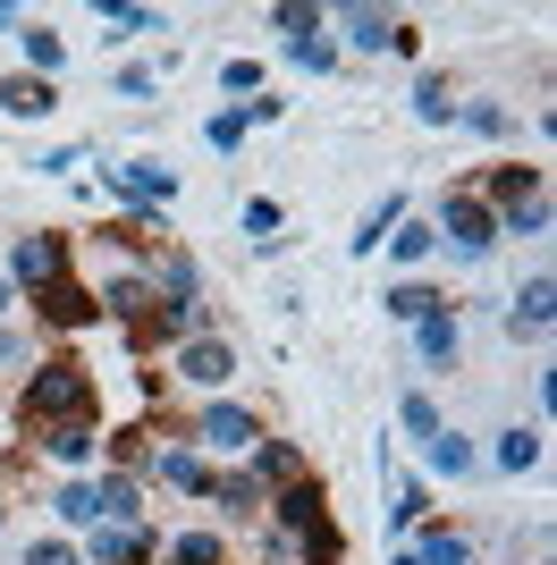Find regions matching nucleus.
<instances>
[{"mask_svg":"<svg viewBox=\"0 0 557 565\" xmlns=\"http://www.w3.org/2000/svg\"><path fill=\"white\" fill-rule=\"evenodd\" d=\"M422 456H431V472H448V481H464V472H473V439H464V430H440Z\"/></svg>","mask_w":557,"mask_h":565,"instance_id":"nucleus-27","label":"nucleus"},{"mask_svg":"<svg viewBox=\"0 0 557 565\" xmlns=\"http://www.w3.org/2000/svg\"><path fill=\"white\" fill-rule=\"evenodd\" d=\"M195 439H203V448H229V456H254L262 423H254V414H245V405H229V397H211L203 414H195Z\"/></svg>","mask_w":557,"mask_h":565,"instance_id":"nucleus-4","label":"nucleus"},{"mask_svg":"<svg viewBox=\"0 0 557 565\" xmlns=\"http://www.w3.org/2000/svg\"><path fill=\"white\" fill-rule=\"evenodd\" d=\"M9 296H18V287H9V279H0V312H9Z\"/></svg>","mask_w":557,"mask_h":565,"instance_id":"nucleus-43","label":"nucleus"},{"mask_svg":"<svg viewBox=\"0 0 557 565\" xmlns=\"http://www.w3.org/2000/svg\"><path fill=\"white\" fill-rule=\"evenodd\" d=\"M245 127H254V118H245V102H237V110H211L203 143H211V152H237V143H245Z\"/></svg>","mask_w":557,"mask_h":565,"instance_id":"nucleus-31","label":"nucleus"},{"mask_svg":"<svg viewBox=\"0 0 557 565\" xmlns=\"http://www.w3.org/2000/svg\"><path fill=\"white\" fill-rule=\"evenodd\" d=\"M414 565H473V548H464V532H448V523H414Z\"/></svg>","mask_w":557,"mask_h":565,"instance_id":"nucleus-18","label":"nucleus"},{"mask_svg":"<svg viewBox=\"0 0 557 565\" xmlns=\"http://www.w3.org/2000/svg\"><path fill=\"white\" fill-rule=\"evenodd\" d=\"M178 380H186V388H229V380H237V347H229V338H186V347H178Z\"/></svg>","mask_w":557,"mask_h":565,"instance_id":"nucleus-5","label":"nucleus"},{"mask_svg":"<svg viewBox=\"0 0 557 565\" xmlns=\"http://www.w3.org/2000/svg\"><path fill=\"white\" fill-rule=\"evenodd\" d=\"M431 228H440V236H448V245H456L464 262H482L490 245L507 236V228H498V212H490L482 194H464V186H456V194H448V203H440V220H431Z\"/></svg>","mask_w":557,"mask_h":565,"instance_id":"nucleus-2","label":"nucleus"},{"mask_svg":"<svg viewBox=\"0 0 557 565\" xmlns=\"http://www.w3.org/2000/svg\"><path fill=\"white\" fill-rule=\"evenodd\" d=\"M254 481H262V490L304 481V448H296V439H254Z\"/></svg>","mask_w":557,"mask_h":565,"instance_id":"nucleus-10","label":"nucleus"},{"mask_svg":"<svg viewBox=\"0 0 557 565\" xmlns=\"http://www.w3.org/2000/svg\"><path fill=\"white\" fill-rule=\"evenodd\" d=\"M0 110H9V118H51V110H60V85H43V76H9V85H0Z\"/></svg>","mask_w":557,"mask_h":565,"instance_id":"nucleus-12","label":"nucleus"},{"mask_svg":"<svg viewBox=\"0 0 557 565\" xmlns=\"http://www.w3.org/2000/svg\"><path fill=\"white\" fill-rule=\"evenodd\" d=\"M34 305H43V321H51V330H93V321H102L93 287H76V279H51L43 296H34Z\"/></svg>","mask_w":557,"mask_h":565,"instance_id":"nucleus-8","label":"nucleus"},{"mask_svg":"<svg viewBox=\"0 0 557 565\" xmlns=\"http://www.w3.org/2000/svg\"><path fill=\"white\" fill-rule=\"evenodd\" d=\"M111 194H127V203H178V169H161V161H118L111 169Z\"/></svg>","mask_w":557,"mask_h":565,"instance_id":"nucleus-7","label":"nucleus"},{"mask_svg":"<svg viewBox=\"0 0 557 565\" xmlns=\"http://www.w3.org/2000/svg\"><path fill=\"white\" fill-rule=\"evenodd\" d=\"M397 423H406V439H422V448H431V439H440V405L422 397V388H406V397H397Z\"/></svg>","mask_w":557,"mask_h":565,"instance_id":"nucleus-24","label":"nucleus"},{"mask_svg":"<svg viewBox=\"0 0 557 565\" xmlns=\"http://www.w3.org/2000/svg\"><path fill=\"white\" fill-rule=\"evenodd\" d=\"M0 523H9V507H0Z\"/></svg>","mask_w":557,"mask_h":565,"instance_id":"nucleus-45","label":"nucleus"},{"mask_svg":"<svg viewBox=\"0 0 557 565\" xmlns=\"http://www.w3.org/2000/svg\"><path fill=\"white\" fill-rule=\"evenodd\" d=\"M60 60H69V51H60V34H51V25H25V76H60Z\"/></svg>","mask_w":557,"mask_h":565,"instance_id":"nucleus-28","label":"nucleus"},{"mask_svg":"<svg viewBox=\"0 0 557 565\" xmlns=\"http://www.w3.org/2000/svg\"><path fill=\"white\" fill-rule=\"evenodd\" d=\"M161 557H169V565H229V548L211 541V532H178V541H169Z\"/></svg>","mask_w":557,"mask_h":565,"instance_id":"nucleus-29","label":"nucleus"},{"mask_svg":"<svg viewBox=\"0 0 557 565\" xmlns=\"http://www.w3.org/2000/svg\"><path fill=\"white\" fill-rule=\"evenodd\" d=\"M102 25H118V34H161V9H136V0H102Z\"/></svg>","mask_w":557,"mask_h":565,"instance_id":"nucleus-30","label":"nucleus"},{"mask_svg":"<svg viewBox=\"0 0 557 565\" xmlns=\"http://www.w3.org/2000/svg\"><path fill=\"white\" fill-rule=\"evenodd\" d=\"M211 507H220V515H237V523H245V515H262V507H271V490H262V481H254V472H229V481H211Z\"/></svg>","mask_w":557,"mask_h":565,"instance_id":"nucleus-11","label":"nucleus"},{"mask_svg":"<svg viewBox=\"0 0 557 565\" xmlns=\"http://www.w3.org/2000/svg\"><path fill=\"white\" fill-rule=\"evenodd\" d=\"M287 60H296V68H338V43H329V34H296V43H287Z\"/></svg>","mask_w":557,"mask_h":565,"instance_id":"nucleus-33","label":"nucleus"},{"mask_svg":"<svg viewBox=\"0 0 557 565\" xmlns=\"http://www.w3.org/2000/svg\"><path fill=\"white\" fill-rule=\"evenodd\" d=\"M9 279L25 287V296H43L51 279H69V236H18V254H9Z\"/></svg>","mask_w":557,"mask_h":565,"instance_id":"nucleus-3","label":"nucleus"},{"mask_svg":"<svg viewBox=\"0 0 557 565\" xmlns=\"http://www.w3.org/2000/svg\"><path fill=\"white\" fill-rule=\"evenodd\" d=\"M0 25H18V9H9V0H0Z\"/></svg>","mask_w":557,"mask_h":565,"instance_id":"nucleus-42","label":"nucleus"},{"mask_svg":"<svg viewBox=\"0 0 557 565\" xmlns=\"http://www.w3.org/2000/svg\"><path fill=\"white\" fill-rule=\"evenodd\" d=\"M93 565H153L161 557V541L144 532V523H93V548H85Z\"/></svg>","mask_w":557,"mask_h":565,"instance_id":"nucleus-6","label":"nucleus"},{"mask_svg":"<svg viewBox=\"0 0 557 565\" xmlns=\"http://www.w3.org/2000/svg\"><path fill=\"white\" fill-rule=\"evenodd\" d=\"M389 254L406 262V270H414V262H431V254H440V228H431V220H397V228H389Z\"/></svg>","mask_w":557,"mask_h":565,"instance_id":"nucleus-21","label":"nucleus"},{"mask_svg":"<svg viewBox=\"0 0 557 565\" xmlns=\"http://www.w3.org/2000/svg\"><path fill=\"white\" fill-rule=\"evenodd\" d=\"M144 439H153V430H144V423L111 430V456H118V465H144V456H153V448H144Z\"/></svg>","mask_w":557,"mask_h":565,"instance_id":"nucleus-36","label":"nucleus"},{"mask_svg":"<svg viewBox=\"0 0 557 565\" xmlns=\"http://www.w3.org/2000/svg\"><path fill=\"white\" fill-rule=\"evenodd\" d=\"M93 490H102V523H144V498H136V481H127V472L93 481Z\"/></svg>","mask_w":557,"mask_h":565,"instance_id":"nucleus-25","label":"nucleus"},{"mask_svg":"<svg viewBox=\"0 0 557 565\" xmlns=\"http://www.w3.org/2000/svg\"><path fill=\"white\" fill-rule=\"evenodd\" d=\"M533 194H540V169H524V161H498V169L482 178V203H490L498 220H507V212H524Z\"/></svg>","mask_w":557,"mask_h":565,"instance_id":"nucleus-9","label":"nucleus"},{"mask_svg":"<svg viewBox=\"0 0 557 565\" xmlns=\"http://www.w3.org/2000/svg\"><path fill=\"white\" fill-rule=\"evenodd\" d=\"M464 330H456V312H431V321H414V363H456Z\"/></svg>","mask_w":557,"mask_h":565,"instance_id":"nucleus-13","label":"nucleus"},{"mask_svg":"<svg viewBox=\"0 0 557 565\" xmlns=\"http://www.w3.org/2000/svg\"><path fill=\"white\" fill-rule=\"evenodd\" d=\"M380 305H389V321H431V312H448V296H440V287H422V279H406V287H389Z\"/></svg>","mask_w":557,"mask_h":565,"instance_id":"nucleus-19","label":"nucleus"},{"mask_svg":"<svg viewBox=\"0 0 557 565\" xmlns=\"http://www.w3.org/2000/svg\"><path fill=\"white\" fill-rule=\"evenodd\" d=\"M278 565H296V557H278Z\"/></svg>","mask_w":557,"mask_h":565,"instance_id":"nucleus-46","label":"nucleus"},{"mask_svg":"<svg viewBox=\"0 0 557 565\" xmlns=\"http://www.w3.org/2000/svg\"><path fill=\"white\" fill-rule=\"evenodd\" d=\"M18 423H25V430H51V423H93V372L76 363V354H51L43 372L25 380Z\"/></svg>","mask_w":557,"mask_h":565,"instance_id":"nucleus-1","label":"nucleus"},{"mask_svg":"<svg viewBox=\"0 0 557 565\" xmlns=\"http://www.w3.org/2000/svg\"><path fill=\"white\" fill-rule=\"evenodd\" d=\"M18 354H25V338H18V330H0V363H18Z\"/></svg>","mask_w":557,"mask_h":565,"instance_id":"nucleus-41","label":"nucleus"},{"mask_svg":"<svg viewBox=\"0 0 557 565\" xmlns=\"http://www.w3.org/2000/svg\"><path fill=\"white\" fill-rule=\"evenodd\" d=\"M43 448L60 456V465H93V448H102V423H51Z\"/></svg>","mask_w":557,"mask_h":565,"instance_id":"nucleus-16","label":"nucleus"},{"mask_svg":"<svg viewBox=\"0 0 557 565\" xmlns=\"http://www.w3.org/2000/svg\"><path fill=\"white\" fill-rule=\"evenodd\" d=\"M322 9H304V0H287V9H278V34H287V43H296V34H322Z\"/></svg>","mask_w":557,"mask_h":565,"instance_id":"nucleus-35","label":"nucleus"},{"mask_svg":"<svg viewBox=\"0 0 557 565\" xmlns=\"http://www.w3.org/2000/svg\"><path fill=\"white\" fill-rule=\"evenodd\" d=\"M456 118L473 127V136H507V127H515V118L498 110V102H456Z\"/></svg>","mask_w":557,"mask_h":565,"instance_id":"nucleus-34","label":"nucleus"},{"mask_svg":"<svg viewBox=\"0 0 557 565\" xmlns=\"http://www.w3.org/2000/svg\"><path fill=\"white\" fill-rule=\"evenodd\" d=\"M389 565H414V557H389Z\"/></svg>","mask_w":557,"mask_h":565,"instance_id":"nucleus-44","label":"nucleus"},{"mask_svg":"<svg viewBox=\"0 0 557 565\" xmlns=\"http://www.w3.org/2000/svg\"><path fill=\"white\" fill-rule=\"evenodd\" d=\"M338 25H347L355 51H389L397 43V18H389V9H338Z\"/></svg>","mask_w":557,"mask_h":565,"instance_id":"nucleus-15","label":"nucleus"},{"mask_svg":"<svg viewBox=\"0 0 557 565\" xmlns=\"http://www.w3.org/2000/svg\"><path fill=\"white\" fill-rule=\"evenodd\" d=\"M153 472H161L169 490H195V498L211 490V465H203L195 448H161V456H153Z\"/></svg>","mask_w":557,"mask_h":565,"instance_id":"nucleus-17","label":"nucleus"},{"mask_svg":"<svg viewBox=\"0 0 557 565\" xmlns=\"http://www.w3.org/2000/svg\"><path fill=\"white\" fill-rule=\"evenodd\" d=\"M51 515L60 523H102V490H93V481H60V490H51Z\"/></svg>","mask_w":557,"mask_h":565,"instance_id":"nucleus-23","label":"nucleus"},{"mask_svg":"<svg viewBox=\"0 0 557 565\" xmlns=\"http://www.w3.org/2000/svg\"><path fill=\"white\" fill-rule=\"evenodd\" d=\"M153 85H161V68H118V94H127V102H144Z\"/></svg>","mask_w":557,"mask_h":565,"instance_id":"nucleus-40","label":"nucleus"},{"mask_svg":"<svg viewBox=\"0 0 557 565\" xmlns=\"http://www.w3.org/2000/svg\"><path fill=\"white\" fill-rule=\"evenodd\" d=\"M498 228H515V236H540V228H549V203H540V194H533V203H524V212H507V220H498Z\"/></svg>","mask_w":557,"mask_h":565,"instance_id":"nucleus-37","label":"nucleus"},{"mask_svg":"<svg viewBox=\"0 0 557 565\" xmlns=\"http://www.w3.org/2000/svg\"><path fill=\"white\" fill-rule=\"evenodd\" d=\"M414 118H422V127H448V118H456V94H448V76H414Z\"/></svg>","mask_w":557,"mask_h":565,"instance_id":"nucleus-26","label":"nucleus"},{"mask_svg":"<svg viewBox=\"0 0 557 565\" xmlns=\"http://www.w3.org/2000/svg\"><path fill=\"white\" fill-rule=\"evenodd\" d=\"M389 523H397V532L431 523V490H422V481H397V507H389Z\"/></svg>","mask_w":557,"mask_h":565,"instance_id":"nucleus-32","label":"nucleus"},{"mask_svg":"<svg viewBox=\"0 0 557 565\" xmlns=\"http://www.w3.org/2000/svg\"><path fill=\"white\" fill-rule=\"evenodd\" d=\"M507 321H515V330H549V321H557V287H549V270H533V279H524V296H515Z\"/></svg>","mask_w":557,"mask_h":565,"instance_id":"nucleus-14","label":"nucleus"},{"mask_svg":"<svg viewBox=\"0 0 557 565\" xmlns=\"http://www.w3.org/2000/svg\"><path fill=\"white\" fill-rule=\"evenodd\" d=\"M397 220H406V194H380V203H371V212H364V228H355V254H380Z\"/></svg>","mask_w":557,"mask_h":565,"instance_id":"nucleus-20","label":"nucleus"},{"mask_svg":"<svg viewBox=\"0 0 557 565\" xmlns=\"http://www.w3.org/2000/svg\"><path fill=\"white\" fill-rule=\"evenodd\" d=\"M18 565H76V548H69V541H25Z\"/></svg>","mask_w":557,"mask_h":565,"instance_id":"nucleus-38","label":"nucleus"},{"mask_svg":"<svg viewBox=\"0 0 557 565\" xmlns=\"http://www.w3.org/2000/svg\"><path fill=\"white\" fill-rule=\"evenodd\" d=\"M220 85H229V94H254L262 68H254V60H229V68H220Z\"/></svg>","mask_w":557,"mask_h":565,"instance_id":"nucleus-39","label":"nucleus"},{"mask_svg":"<svg viewBox=\"0 0 557 565\" xmlns=\"http://www.w3.org/2000/svg\"><path fill=\"white\" fill-rule=\"evenodd\" d=\"M490 465L498 472H533L540 465V430H498V439H490Z\"/></svg>","mask_w":557,"mask_h":565,"instance_id":"nucleus-22","label":"nucleus"}]
</instances>
